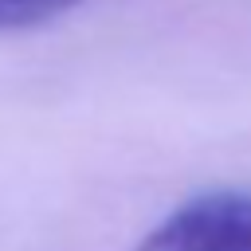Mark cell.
<instances>
[{"label":"cell","instance_id":"obj_1","mask_svg":"<svg viewBox=\"0 0 251 251\" xmlns=\"http://www.w3.org/2000/svg\"><path fill=\"white\" fill-rule=\"evenodd\" d=\"M133 251H251V192H208L165 216Z\"/></svg>","mask_w":251,"mask_h":251},{"label":"cell","instance_id":"obj_2","mask_svg":"<svg viewBox=\"0 0 251 251\" xmlns=\"http://www.w3.org/2000/svg\"><path fill=\"white\" fill-rule=\"evenodd\" d=\"M78 0H0V31H27L71 12Z\"/></svg>","mask_w":251,"mask_h":251}]
</instances>
